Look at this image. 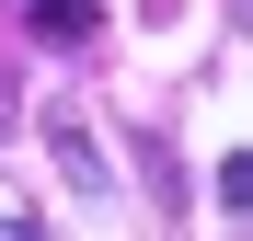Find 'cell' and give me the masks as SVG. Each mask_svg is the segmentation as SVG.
<instances>
[{
    "label": "cell",
    "mask_w": 253,
    "mask_h": 241,
    "mask_svg": "<svg viewBox=\"0 0 253 241\" xmlns=\"http://www.w3.org/2000/svg\"><path fill=\"white\" fill-rule=\"evenodd\" d=\"M12 23L35 34V46H92V34H104V0H23Z\"/></svg>",
    "instance_id": "1"
},
{
    "label": "cell",
    "mask_w": 253,
    "mask_h": 241,
    "mask_svg": "<svg viewBox=\"0 0 253 241\" xmlns=\"http://www.w3.org/2000/svg\"><path fill=\"white\" fill-rule=\"evenodd\" d=\"M46 149H58V172H69L81 195H104V149H92V127H81V115H46Z\"/></svg>",
    "instance_id": "2"
},
{
    "label": "cell",
    "mask_w": 253,
    "mask_h": 241,
    "mask_svg": "<svg viewBox=\"0 0 253 241\" xmlns=\"http://www.w3.org/2000/svg\"><path fill=\"white\" fill-rule=\"evenodd\" d=\"M0 241H46V230H35V218H0Z\"/></svg>",
    "instance_id": "3"
},
{
    "label": "cell",
    "mask_w": 253,
    "mask_h": 241,
    "mask_svg": "<svg viewBox=\"0 0 253 241\" xmlns=\"http://www.w3.org/2000/svg\"><path fill=\"white\" fill-rule=\"evenodd\" d=\"M0 115H12V103H0Z\"/></svg>",
    "instance_id": "4"
}]
</instances>
